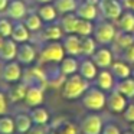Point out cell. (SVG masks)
Wrapping results in <instances>:
<instances>
[{"instance_id":"obj_1","label":"cell","mask_w":134,"mask_h":134,"mask_svg":"<svg viewBox=\"0 0 134 134\" xmlns=\"http://www.w3.org/2000/svg\"><path fill=\"white\" fill-rule=\"evenodd\" d=\"M90 88V81L82 78L79 74H74L71 76H66L64 85H62V97L65 99H76L81 98L85 94V91Z\"/></svg>"},{"instance_id":"obj_2","label":"cell","mask_w":134,"mask_h":134,"mask_svg":"<svg viewBox=\"0 0 134 134\" xmlns=\"http://www.w3.org/2000/svg\"><path fill=\"white\" fill-rule=\"evenodd\" d=\"M82 107L90 111H99L107 105V95L98 87H90L81 97Z\"/></svg>"},{"instance_id":"obj_3","label":"cell","mask_w":134,"mask_h":134,"mask_svg":"<svg viewBox=\"0 0 134 134\" xmlns=\"http://www.w3.org/2000/svg\"><path fill=\"white\" fill-rule=\"evenodd\" d=\"M117 27L114 26V23L111 20H98V23L94 26V39L97 41V43L99 45H110L114 42V38L117 35Z\"/></svg>"},{"instance_id":"obj_4","label":"cell","mask_w":134,"mask_h":134,"mask_svg":"<svg viewBox=\"0 0 134 134\" xmlns=\"http://www.w3.org/2000/svg\"><path fill=\"white\" fill-rule=\"evenodd\" d=\"M65 58V49L62 42H48L43 45L41 53H39V62H55L59 64Z\"/></svg>"},{"instance_id":"obj_5","label":"cell","mask_w":134,"mask_h":134,"mask_svg":"<svg viewBox=\"0 0 134 134\" xmlns=\"http://www.w3.org/2000/svg\"><path fill=\"white\" fill-rule=\"evenodd\" d=\"M98 10L104 19L117 22L121 13L124 12V7H122L121 0H101L98 4Z\"/></svg>"},{"instance_id":"obj_6","label":"cell","mask_w":134,"mask_h":134,"mask_svg":"<svg viewBox=\"0 0 134 134\" xmlns=\"http://www.w3.org/2000/svg\"><path fill=\"white\" fill-rule=\"evenodd\" d=\"M102 128H104V121L98 114H88L81 121L82 134H101Z\"/></svg>"},{"instance_id":"obj_7","label":"cell","mask_w":134,"mask_h":134,"mask_svg":"<svg viewBox=\"0 0 134 134\" xmlns=\"http://www.w3.org/2000/svg\"><path fill=\"white\" fill-rule=\"evenodd\" d=\"M127 105H128L127 98L121 92H118L115 88L113 91H110V95H107V107L111 113H114V114L124 113Z\"/></svg>"},{"instance_id":"obj_8","label":"cell","mask_w":134,"mask_h":134,"mask_svg":"<svg viewBox=\"0 0 134 134\" xmlns=\"http://www.w3.org/2000/svg\"><path fill=\"white\" fill-rule=\"evenodd\" d=\"M2 76L6 82H10V84H15V82H19L23 76V71H22V66L18 61H10L6 62L2 69Z\"/></svg>"},{"instance_id":"obj_9","label":"cell","mask_w":134,"mask_h":134,"mask_svg":"<svg viewBox=\"0 0 134 134\" xmlns=\"http://www.w3.org/2000/svg\"><path fill=\"white\" fill-rule=\"evenodd\" d=\"M27 6L23 0H10L9 6L6 9V16L10 20L22 22L27 15Z\"/></svg>"},{"instance_id":"obj_10","label":"cell","mask_w":134,"mask_h":134,"mask_svg":"<svg viewBox=\"0 0 134 134\" xmlns=\"http://www.w3.org/2000/svg\"><path fill=\"white\" fill-rule=\"evenodd\" d=\"M45 101V92H43V87L41 85H29L26 91V97H25V102L27 107H41Z\"/></svg>"},{"instance_id":"obj_11","label":"cell","mask_w":134,"mask_h":134,"mask_svg":"<svg viewBox=\"0 0 134 134\" xmlns=\"http://www.w3.org/2000/svg\"><path fill=\"white\" fill-rule=\"evenodd\" d=\"M91 59L99 69H108V68H111V65L114 62L113 51L108 49V48H98L95 51V53L91 56Z\"/></svg>"},{"instance_id":"obj_12","label":"cell","mask_w":134,"mask_h":134,"mask_svg":"<svg viewBox=\"0 0 134 134\" xmlns=\"http://www.w3.org/2000/svg\"><path fill=\"white\" fill-rule=\"evenodd\" d=\"M36 49L33 45L30 43H20L18 48V56H16V61L20 65H32L36 61Z\"/></svg>"},{"instance_id":"obj_13","label":"cell","mask_w":134,"mask_h":134,"mask_svg":"<svg viewBox=\"0 0 134 134\" xmlns=\"http://www.w3.org/2000/svg\"><path fill=\"white\" fill-rule=\"evenodd\" d=\"M81 43H82V38L78 35H66L62 39V45H64L65 53L68 56H79L81 55Z\"/></svg>"},{"instance_id":"obj_14","label":"cell","mask_w":134,"mask_h":134,"mask_svg":"<svg viewBox=\"0 0 134 134\" xmlns=\"http://www.w3.org/2000/svg\"><path fill=\"white\" fill-rule=\"evenodd\" d=\"M114 75L110 69H101L98 74H97L95 78V84L99 90L105 91H113L114 87H115V81H114Z\"/></svg>"},{"instance_id":"obj_15","label":"cell","mask_w":134,"mask_h":134,"mask_svg":"<svg viewBox=\"0 0 134 134\" xmlns=\"http://www.w3.org/2000/svg\"><path fill=\"white\" fill-rule=\"evenodd\" d=\"M75 15L78 16L79 19H84V20H95L99 15V10H98V6H94V4H90V3H85V2H81L78 3V7L75 10Z\"/></svg>"},{"instance_id":"obj_16","label":"cell","mask_w":134,"mask_h":134,"mask_svg":"<svg viewBox=\"0 0 134 134\" xmlns=\"http://www.w3.org/2000/svg\"><path fill=\"white\" fill-rule=\"evenodd\" d=\"M18 48H19V43H16L12 38H7L4 41L3 46L0 48V59L4 62L15 61L16 56H18Z\"/></svg>"},{"instance_id":"obj_17","label":"cell","mask_w":134,"mask_h":134,"mask_svg":"<svg viewBox=\"0 0 134 134\" xmlns=\"http://www.w3.org/2000/svg\"><path fill=\"white\" fill-rule=\"evenodd\" d=\"M43 39L48 42H59L64 39V30L61 23L52 22L51 25L43 27Z\"/></svg>"},{"instance_id":"obj_18","label":"cell","mask_w":134,"mask_h":134,"mask_svg":"<svg viewBox=\"0 0 134 134\" xmlns=\"http://www.w3.org/2000/svg\"><path fill=\"white\" fill-rule=\"evenodd\" d=\"M79 71V62L75 56H65L59 62V72L65 76H71Z\"/></svg>"},{"instance_id":"obj_19","label":"cell","mask_w":134,"mask_h":134,"mask_svg":"<svg viewBox=\"0 0 134 134\" xmlns=\"http://www.w3.org/2000/svg\"><path fill=\"white\" fill-rule=\"evenodd\" d=\"M78 74L85 78L87 81H94L97 78V74H98V66L94 64L92 59H84V61L79 64V71Z\"/></svg>"},{"instance_id":"obj_20","label":"cell","mask_w":134,"mask_h":134,"mask_svg":"<svg viewBox=\"0 0 134 134\" xmlns=\"http://www.w3.org/2000/svg\"><path fill=\"white\" fill-rule=\"evenodd\" d=\"M59 23H61L62 30H64L65 35H74V33H76L79 18L75 13H66V15H62V19Z\"/></svg>"},{"instance_id":"obj_21","label":"cell","mask_w":134,"mask_h":134,"mask_svg":"<svg viewBox=\"0 0 134 134\" xmlns=\"http://www.w3.org/2000/svg\"><path fill=\"white\" fill-rule=\"evenodd\" d=\"M118 30L128 33H134V12L131 10H124L121 13V16L118 18V20L115 22Z\"/></svg>"},{"instance_id":"obj_22","label":"cell","mask_w":134,"mask_h":134,"mask_svg":"<svg viewBox=\"0 0 134 134\" xmlns=\"http://www.w3.org/2000/svg\"><path fill=\"white\" fill-rule=\"evenodd\" d=\"M10 38L16 42V43H26L30 38V30L26 27V25L23 22H18L13 25V30H12V36Z\"/></svg>"},{"instance_id":"obj_23","label":"cell","mask_w":134,"mask_h":134,"mask_svg":"<svg viewBox=\"0 0 134 134\" xmlns=\"http://www.w3.org/2000/svg\"><path fill=\"white\" fill-rule=\"evenodd\" d=\"M110 71L113 72L114 78H117L118 81L131 76V66L125 61H114L111 68H110Z\"/></svg>"},{"instance_id":"obj_24","label":"cell","mask_w":134,"mask_h":134,"mask_svg":"<svg viewBox=\"0 0 134 134\" xmlns=\"http://www.w3.org/2000/svg\"><path fill=\"white\" fill-rule=\"evenodd\" d=\"M27 87H29V84L27 82H15V84L10 87L9 90V94H7V97H9L10 101L13 102H18V101H22V99H25V97H26V91H27Z\"/></svg>"},{"instance_id":"obj_25","label":"cell","mask_w":134,"mask_h":134,"mask_svg":"<svg viewBox=\"0 0 134 134\" xmlns=\"http://www.w3.org/2000/svg\"><path fill=\"white\" fill-rule=\"evenodd\" d=\"M38 15L41 16V19L46 23H52L58 19V10L56 7L53 6V3H45V4H41L38 9Z\"/></svg>"},{"instance_id":"obj_26","label":"cell","mask_w":134,"mask_h":134,"mask_svg":"<svg viewBox=\"0 0 134 134\" xmlns=\"http://www.w3.org/2000/svg\"><path fill=\"white\" fill-rule=\"evenodd\" d=\"M113 45L117 48V49L125 51L127 48H130L131 45H134V33H128V32H122V30H118L114 38Z\"/></svg>"},{"instance_id":"obj_27","label":"cell","mask_w":134,"mask_h":134,"mask_svg":"<svg viewBox=\"0 0 134 134\" xmlns=\"http://www.w3.org/2000/svg\"><path fill=\"white\" fill-rule=\"evenodd\" d=\"M115 90L121 92L127 99H134V78L130 76L125 79H120L115 84Z\"/></svg>"},{"instance_id":"obj_28","label":"cell","mask_w":134,"mask_h":134,"mask_svg":"<svg viewBox=\"0 0 134 134\" xmlns=\"http://www.w3.org/2000/svg\"><path fill=\"white\" fill-rule=\"evenodd\" d=\"M78 0H53V6L56 7L59 15H66V13H75L78 7Z\"/></svg>"},{"instance_id":"obj_29","label":"cell","mask_w":134,"mask_h":134,"mask_svg":"<svg viewBox=\"0 0 134 134\" xmlns=\"http://www.w3.org/2000/svg\"><path fill=\"white\" fill-rule=\"evenodd\" d=\"M25 25H26V27L30 30V32H38V30H41L42 27H43V20L41 19V16L38 15V12H29L26 15V18L23 19Z\"/></svg>"},{"instance_id":"obj_30","label":"cell","mask_w":134,"mask_h":134,"mask_svg":"<svg viewBox=\"0 0 134 134\" xmlns=\"http://www.w3.org/2000/svg\"><path fill=\"white\" fill-rule=\"evenodd\" d=\"M15 124H16V131L18 133L26 134L32 128L33 121L30 118V115H27V114H18L15 117Z\"/></svg>"},{"instance_id":"obj_31","label":"cell","mask_w":134,"mask_h":134,"mask_svg":"<svg viewBox=\"0 0 134 134\" xmlns=\"http://www.w3.org/2000/svg\"><path fill=\"white\" fill-rule=\"evenodd\" d=\"M30 118L36 125H46L49 121V113L43 107H35L30 111Z\"/></svg>"},{"instance_id":"obj_32","label":"cell","mask_w":134,"mask_h":134,"mask_svg":"<svg viewBox=\"0 0 134 134\" xmlns=\"http://www.w3.org/2000/svg\"><path fill=\"white\" fill-rule=\"evenodd\" d=\"M97 48V41L92 36H87V38H82V43H81V55L91 58V56L95 53Z\"/></svg>"},{"instance_id":"obj_33","label":"cell","mask_w":134,"mask_h":134,"mask_svg":"<svg viewBox=\"0 0 134 134\" xmlns=\"http://www.w3.org/2000/svg\"><path fill=\"white\" fill-rule=\"evenodd\" d=\"M16 131L15 118L2 115L0 117V134H13Z\"/></svg>"},{"instance_id":"obj_34","label":"cell","mask_w":134,"mask_h":134,"mask_svg":"<svg viewBox=\"0 0 134 134\" xmlns=\"http://www.w3.org/2000/svg\"><path fill=\"white\" fill-rule=\"evenodd\" d=\"M92 33H94L92 22L79 19V23H78V27H76V33H75V35L81 36V38H87V36H91Z\"/></svg>"},{"instance_id":"obj_35","label":"cell","mask_w":134,"mask_h":134,"mask_svg":"<svg viewBox=\"0 0 134 134\" xmlns=\"http://www.w3.org/2000/svg\"><path fill=\"white\" fill-rule=\"evenodd\" d=\"M13 30V23L9 18H0V35L4 38H10Z\"/></svg>"},{"instance_id":"obj_36","label":"cell","mask_w":134,"mask_h":134,"mask_svg":"<svg viewBox=\"0 0 134 134\" xmlns=\"http://www.w3.org/2000/svg\"><path fill=\"white\" fill-rule=\"evenodd\" d=\"M56 134H78V128L69 121H64L56 128Z\"/></svg>"},{"instance_id":"obj_37","label":"cell","mask_w":134,"mask_h":134,"mask_svg":"<svg viewBox=\"0 0 134 134\" xmlns=\"http://www.w3.org/2000/svg\"><path fill=\"white\" fill-rule=\"evenodd\" d=\"M122 58L127 64L134 65V45H131L130 48H127L125 51H122Z\"/></svg>"},{"instance_id":"obj_38","label":"cell","mask_w":134,"mask_h":134,"mask_svg":"<svg viewBox=\"0 0 134 134\" xmlns=\"http://www.w3.org/2000/svg\"><path fill=\"white\" fill-rule=\"evenodd\" d=\"M122 115H124V120H125V121L134 124V102H133V104H128V105H127V108L124 110Z\"/></svg>"},{"instance_id":"obj_39","label":"cell","mask_w":134,"mask_h":134,"mask_svg":"<svg viewBox=\"0 0 134 134\" xmlns=\"http://www.w3.org/2000/svg\"><path fill=\"white\" fill-rule=\"evenodd\" d=\"M101 134H122V133L120 131V128L117 127L115 124L110 122V124H105V125H104V128H102Z\"/></svg>"},{"instance_id":"obj_40","label":"cell","mask_w":134,"mask_h":134,"mask_svg":"<svg viewBox=\"0 0 134 134\" xmlns=\"http://www.w3.org/2000/svg\"><path fill=\"white\" fill-rule=\"evenodd\" d=\"M6 111H7V99H6L4 92L0 91V117L6 115Z\"/></svg>"},{"instance_id":"obj_41","label":"cell","mask_w":134,"mask_h":134,"mask_svg":"<svg viewBox=\"0 0 134 134\" xmlns=\"http://www.w3.org/2000/svg\"><path fill=\"white\" fill-rule=\"evenodd\" d=\"M26 134H46V130H45V125H32L29 131Z\"/></svg>"},{"instance_id":"obj_42","label":"cell","mask_w":134,"mask_h":134,"mask_svg":"<svg viewBox=\"0 0 134 134\" xmlns=\"http://www.w3.org/2000/svg\"><path fill=\"white\" fill-rule=\"evenodd\" d=\"M121 3H122V7H124V9L134 12V0H121Z\"/></svg>"},{"instance_id":"obj_43","label":"cell","mask_w":134,"mask_h":134,"mask_svg":"<svg viewBox=\"0 0 134 134\" xmlns=\"http://www.w3.org/2000/svg\"><path fill=\"white\" fill-rule=\"evenodd\" d=\"M10 0H0V12H4V10L7 9V6H9Z\"/></svg>"},{"instance_id":"obj_44","label":"cell","mask_w":134,"mask_h":134,"mask_svg":"<svg viewBox=\"0 0 134 134\" xmlns=\"http://www.w3.org/2000/svg\"><path fill=\"white\" fill-rule=\"evenodd\" d=\"M82 2H85V3H90V4H94V6H98L101 0H82Z\"/></svg>"},{"instance_id":"obj_45","label":"cell","mask_w":134,"mask_h":134,"mask_svg":"<svg viewBox=\"0 0 134 134\" xmlns=\"http://www.w3.org/2000/svg\"><path fill=\"white\" fill-rule=\"evenodd\" d=\"M35 2H38L39 4H45V3H53V0H35Z\"/></svg>"},{"instance_id":"obj_46","label":"cell","mask_w":134,"mask_h":134,"mask_svg":"<svg viewBox=\"0 0 134 134\" xmlns=\"http://www.w3.org/2000/svg\"><path fill=\"white\" fill-rule=\"evenodd\" d=\"M6 39H7V38H4V36L0 35V48L3 46V43H4V41H6Z\"/></svg>"},{"instance_id":"obj_47","label":"cell","mask_w":134,"mask_h":134,"mask_svg":"<svg viewBox=\"0 0 134 134\" xmlns=\"http://www.w3.org/2000/svg\"><path fill=\"white\" fill-rule=\"evenodd\" d=\"M122 134H134V131H131V130H128V131H124Z\"/></svg>"},{"instance_id":"obj_48","label":"cell","mask_w":134,"mask_h":134,"mask_svg":"<svg viewBox=\"0 0 134 134\" xmlns=\"http://www.w3.org/2000/svg\"><path fill=\"white\" fill-rule=\"evenodd\" d=\"M131 76L134 78V65H133V68H131Z\"/></svg>"},{"instance_id":"obj_49","label":"cell","mask_w":134,"mask_h":134,"mask_svg":"<svg viewBox=\"0 0 134 134\" xmlns=\"http://www.w3.org/2000/svg\"><path fill=\"white\" fill-rule=\"evenodd\" d=\"M49 134H56V131H52V133H49Z\"/></svg>"},{"instance_id":"obj_50","label":"cell","mask_w":134,"mask_h":134,"mask_svg":"<svg viewBox=\"0 0 134 134\" xmlns=\"http://www.w3.org/2000/svg\"><path fill=\"white\" fill-rule=\"evenodd\" d=\"M78 2H82V0H78Z\"/></svg>"}]
</instances>
